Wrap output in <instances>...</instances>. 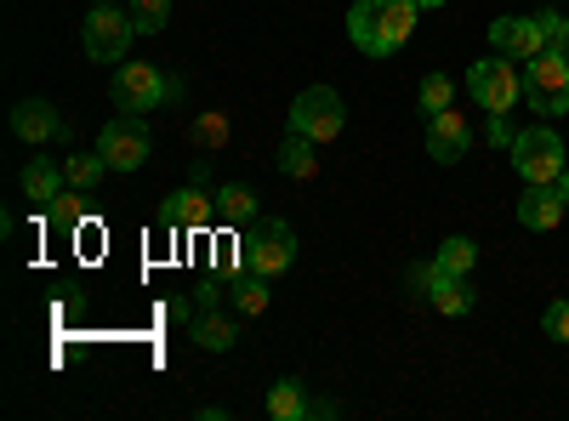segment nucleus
I'll use <instances>...</instances> for the list:
<instances>
[{
  "mask_svg": "<svg viewBox=\"0 0 569 421\" xmlns=\"http://www.w3.org/2000/svg\"><path fill=\"white\" fill-rule=\"evenodd\" d=\"M490 46L512 63H530L536 52H547V34H541V18H496L490 23Z\"/></svg>",
  "mask_w": 569,
  "mask_h": 421,
  "instance_id": "9",
  "label": "nucleus"
},
{
  "mask_svg": "<svg viewBox=\"0 0 569 421\" xmlns=\"http://www.w3.org/2000/svg\"><path fill=\"white\" fill-rule=\"evenodd\" d=\"M131 34H137L131 12H120V7H91V18H86V29H80V46H86V58H98V63H120L126 46H131Z\"/></svg>",
  "mask_w": 569,
  "mask_h": 421,
  "instance_id": "6",
  "label": "nucleus"
},
{
  "mask_svg": "<svg viewBox=\"0 0 569 421\" xmlns=\"http://www.w3.org/2000/svg\"><path fill=\"white\" fill-rule=\"evenodd\" d=\"M63 182H69V171H58L52 160H29L23 166V194L34 200V206H58V194H63Z\"/></svg>",
  "mask_w": 569,
  "mask_h": 421,
  "instance_id": "15",
  "label": "nucleus"
},
{
  "mask_svg": "<svg viewBox=\"0 0 569 421\" xmlns=\"http://www.w3.org/2000/svg\"><path fill=\"white\" fill-rule=\"evenodd\" d=\"M74 222H80V200L58 194V228H74Z\"/></svg>",
  "mask_w": 569,
  "mask_h": 421,
  "instance_id": "28",
  "label": "nucleus"
},
{
  "mask_svg": "<svg viewBox=\"0 0 569 421\" xmlns=\"http://www.w3.org/2000/svg\"><path fill=\"white\" fill-rule=\"evenodd\" d=\"M69 182H74V189L80 194H91V189H98V182H103V171H109V160L98 154V149H91V154H69Z\"/></svg>",
  "mask_w": 569,
  "mask_h": 421,
  "instance_id": "23",
  "label": "nucleus"
},
{
  "mask_svg": "<svg viewBox=\"0 0 569 421\" xmlns=\"http://www.w3.org/2000/svg\"><path fill=\"white\" fill-rule=\"evenodd\" d=\"M166 18H171V0H131V23H137V34H160Z\"/></svg>",
  "mask_w": 569,
  "mask_h": 421,
  "instance_id": "24",
  "label": "nucleus"
},
{
  "mask_svg": "<svg viewBox=\"0 0 569 421\" xmlns=\"http://www.w3.org/2000/svg\"><path fill=\"white\" fill-rule=\"evenodd\" d=\"M563 58H569V46H563Z\"/></svg>",
  "mask_w": 569,
  "mask_h": 421,
  "instance_id": "34",
  "label": "nucleus"
},
{
  "mask_svg": "<svg viewBox=\"0 0 569 421\" xmlns=\"http://www.w3.org/2000/svg\"><path fill=\"white\" fill-rule=\"evenodd\" d=\"M467 149H472V126L461 120V109L427 114V154H433L439 166H456V160H467Z\"/></svg>",
  "mask_w": 569,
  "mask_h": 421,
  "instance_id": "10",
  "label": "nucleus"
},
{
  "mask_svg": "<svg viewBox=\"0 0 569 421\" xmlns=\"http://www.w3.org/2000/svg\"><path fill=\"white\" fill-rule=\"evenodd\" d=\"M416 103H421V114H445V109H456V80H450V74H421Z\"/></svg>",
  "mask_w": 569,
  "mask_h": 421,
  "instance_id": "21",
  "label": "nucleus"
},
{
  "mask_svg": "<svg viewBox=\"0 0 569 421\" xmlns=\"http://www.w3.org/2000/svg\"><path fill=\"white\" fill-rule=\"evenodd\" d=\"M12 131L23 137V143H63V137H69L63 114L52 103H40V98H29V103L12 109Z\"/></svg>",
  "mask_w": 569,
  "mask_h": 421,
  "instance_id": "13",
  "label": "nucleus"
},
{
  "mask_svg": "<svg viewBox=\"0 0 569 421\" xmlns=\"http://www.w3.org/2000/svg\"><path fill=\"white\" fill-rule=\"evenodd\" d=\"M109 91H114V103H120L126 114H149V109H160V103L171 98V80H166L154 63H126Z\"/></svg>",
  "mask_w": 569,
  "mask_h": 421,
  "instance_id": "8",
  "label": "nucleus"
},
{
  "mask_svg": "<svg viewBox=\"0 0 569 421\" xmlns=\"http://www.w3.org/2000/svg\"><path fill=\"white\" fill-rule=\"evenodd\" d=\"M194 342L211 348V353H228L233 342H240V331H233V319H222V313H200L194 319Z\"/></svg>",
  "mask_w": 569,
  "mask_h": 421,
  "instance_id": "22",
  "label": "nucleus"
},
{
  "mask_svg": "<svg viewBox=\"0 0 569 421\" xmlns=\"http://www.w3.org/2000/svg\"><path fill=\"white\" fill-rule=\"evenodd\" d=\"M416 18H421V0H359L348 12V40L365 58H393L416 34Z\"/></svg>",
  "mask_w": 569,
  "mask_h": 421,
  "instance_id": "1",
  "label": "nucleus"
},
{
  "mask_svg": "<svg viewBox=\"0 0 569 421\" xmlns=\"http://www.w3.org/2000/svg\"><path fill=\"white\" fill-rule=\"evenodd\" d=\"M342 126H348V109H342V98L330 86H308L302 98L291 103V131L313 137V143H337Z\"/></svg>",
  "mask_w": 569,
  "mask_h": 421,
  "instance_id": "4",
  "label": "nucleus"
},
{
  "mask_svg": "<svg viewBox=\"0 0 569 421\" xmlns=\"http://www.w3.org/2000/svg\"><path fill=\"white\" fill-rule=\"evenodd\" d=\"M427 302H433L445 319H461V313H472V302H479V297H472V285H467V279H456V273H439V279H433V291H427Z\"/></svg>",
  "mask_w": 569,
  "mask_h": 421,
  "instance_id": "16",
  "label": "nucleus"
},
{
  "mask_svg": "<svg viewBox=\"0 0 569 421\" xmlns=\"http://www.w3.org/2000/svg\"><path fill=\"white\" fill-rule=\"evenodd\" d=\"M91 7H109V0H91Z\"/></svg>",
  "mask_w": 569,
  "mask_h": 421,
  "instance_id": "33",
  "label": "nucleus"
},
{
  "mask_svg": "<svg viewBox=\"0 0 569 421\" xmlns=\"http://www.w3.org/2000/svg\"><path fill=\"white\" fill-rule=\"evenodd\" d=\"M525 91H530V103H541V98H558V91H569V58H563V46H547V52H536V58H530Z\"/></svg>",
  "mask_w": 569,
  "mask_h": 421,
  "instance_id": "14",
  "label": "nucleus"
},
{
  "mask_svg": "<svg viewBox=\"0 0 569 421\" xmlns=\"http://www.w3.org/2000/svg\"><path fill=\"white\" fill-rule=\"evenodd\" d=\"M467 91H472V103L490 109V114H507L518 103V74H512V58H485V63H472L467 69Z\"/></svg>",
  "mask_w": 569,
  "mask_h": 421,
  "instance_id": "7",
  "label": "nucleus"
},
{
  "mask_svg": "<svg viewBox=\"0 0 569 421\" xmlns=\"http://www.w3.org/2000/svg\"><path fill=\"white\" fill-rule=\"evenodd\" d=\"M541 324H547V337H552V342H569V297H558V302H547V313H541Z\"/></svg>",
  "mask_w": 569,
  "mask_h": 421,
  "instance_id": "26",
  "label": "nucleus"
},
{
  "mask_svg": "<svg viewBox=\"0 0 569 421\" xmlns=\"http://www.w3.org/2000/svg\"><path fill=\"white\" fill-rule=\"evenodd\" d=\"M217 217L233 222V228H251L257 222V194L246 189V182H222L217 189Z\"/></svg>",
  "mask_w": 569,
  "mask_h": 421,
  "instance_id": "19",
  "label": "nucleus"
},
{
  "mask_svg": "<svg viewBox=\"0 0 569 421\" xmlns=\"http://www.w3.org/2000/svg\"><path fill=\"white\" fill-rule=\"evenodd\" d=\"M421 7H445V0H421Z\"/></svg>",
  "mask_w": 569,
  "mask_h": 421,
  "instance_id": "32",
  "label": "nucleus"
},
{
  "mask_svg": "<svg viewBox=\"0 0 569 421\" xmlns=\"http://www.w3.org/2000/svg\"><path fill=\"white\" fill-rule=\"evenodd\" d=\"M563 211H569V200L558 194V182H525V200H518V222L525 228L547 233L563 222Z\"/></svg>",
  "mask_w": 569,
  "mask_h": 421,
  "instance_id": "12",
  "label": "nucleus"
},
{
  "mask_svg": "<svg viewBox=\"0 0 569 421\" xmlns=\"http://www.w3.org/2000/svg\"><path fill=\"white\" fill-rule=\"evenodd\" d=\"M558 194H563V200H569V166H563V171H558Z\"/></svg>",
  "mask_w": 569,
  "mask_h": 421,
  "instance_id": "31",
  "label": "nucleus"
},
{
  "mask_svg": "<svg viewBox=\"0 0 569 421\" xmlns=\"http://www.w3.org/2000/svg\"><path fill=\"white\" fill-rule=\"evenodd\" d=\"M433 262H439V273H456V279H467V273H472V262H479V245H472L467 233H450V240L439 245V257H433Z\"/></svg>",
  "mask_w": 569,
  "mask_h": 421,
  "instance_id": "20",
  "label": "nucleus"
},
{
  "mask_svg": "<svg viewBox=\"0 0 569 421\" xmlns=\"http://www.w3.org/2000/svg\"><path fill=\"white\" fill-rule=\"evenodd\" d=\"M268 415H273V421H308V415H313V399L302 393V382L284 377V382H273V393H268Z\"/></svg>",
  "mask_w": 569,
  "mask_h": 421,
  "instance_id": "17",
  "label": "nucleus"
},
{
  "mask_svg": "<svg viewBox=\"0 0 569 421\" xmlns=\"http://www.w3.org/2000/svg\"><path fill=\"white\" fill-rule=\"evenodd\" d=\"M149 149H154V137L142 126V114H120L98 131V154L109 160V171H142L149 166Z\"/></svg>",
  "mask_w": 569,
  "mask_h": 421,
  "instance_id": "5",
  "label": "nucleus"
},
{
  "mask_svg": "<svg viewBox=\"0 0 569 421\" xmlns=\"http://www.w3.org/2000/svg\"><path fill=\"white\" fill-rule=\"evenodd\" d=\"M313 149H319L313 137L291 131V137H284V143H279V154H273V160H279V171H284V177H297V182H302V177H313V171H319Z\"/></svg>",
  "mask_w": 569,
  "mask_h": 421,
  "instance_id": "18",
  "label": "nucleus"
},
{
  "mask_svg": "<svg viewBox=\"0 0 569 421\" xmlns=\"http://www.w3.org/2000/svg\"><path fill=\"white\" fill-rule=\"evenodd\" d=\"M541 34H547V46H569V18H558V12H541Z\"/></svg>",
  "mask_w": 569,
  "mask_h": 421,
  "instance_id": "27",
  "label": "nucleus"
},
{
  "mask_svg": "<svg viewBox=\"0 0 569 421\" xmlns=\"http://www.w3.org/2000/svg\"><path fill=\"white\" fill-rule=\"evenodd\" d=\"M536 109H541V114H569V91H558V98H541Z\"/></svg>",
  "mask_w": 569,
  "mask_h": 421,
  "instance_id": "30",
  "label": "nucleus"
},
{
  "mask_svg": "<svg viewBox=\"0 0 569 421\" xmlns=\"http://www.w3.org/2000/svg\"><path fill=\"white\" fill-rule=\"evenodd\" d=\"M217 194H200V189H182V194H171L166 206H160V228H188V233H206L211 222H217V206H211Z\"/></svg>",
  "mask_w": 569,
  "mask_h": 421,
  "instance_id": "11",
  "label": "nucleus"
},
{
  "mask_svg": "<svg viewBox=\"0 0 569 421\" xmlns=\"http://www.w3.org/2000/svg\"><path fill=\"white\" fill-rule=\"evenodd\" d=\"M297 262V233H291V222H279V217H257L246 233H240V268L246 273H262V279H273V273H284Z\"/></svg>",
  "mask_w": 569,
  "mask_h": 421,
  "instance_id": "2",
  "label": "nucleus"
},
{
  "mask_svg": "<svg viewBox=\"0 0 569 421\" xmlns=\"http://www.w3.org/2000/svg\"><path fill=\"white\" fill-rule=\"evenodd\" d=\"M222 137H228V126L206 114V120H200V143H222Z\"/></svg>",
  "mask_w": 569,
  "mask_h": 421,
  "instance_id": "29",
  "label": "nucleus"
},
{
  "mask_svg": "<svg viewBox=\"0 0 569 421\" xmlns=\"http://www.w3.org/2000/svg\"><path fill=\"white\" fill-rule=\"evenodd\" d=\"M563 166H569L563 160V137L552 126H530V131L512 137V171L525 182H558Z\"/></svg>",
  "mask_w": 569,
  "mask_h": 421,
  "instance_id": "3",
  "label": "nucleus"
},
{
  "mask_svg": "<svg viewBox=\"0 0 569 421\" xmlns=\"http://www.w3.org/2000/svg\"><path fill=\"white\" fill-rule=\"evenodd\" d=\"M233 308H240V313H262L268 308V279L262 273H246L240 285H233Z\"/></svg>",
  "mask_w": 569,
  "mask_h": 421,
  "instance_id": "25",
  "label": "nucleus"
}]
</instances>
